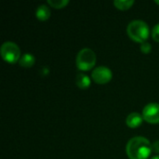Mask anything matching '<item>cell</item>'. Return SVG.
Masks as SVG:
<instances>
[{"label": "cell", "instance_id": "7a4b0ae2", "mask_svg": "<svg viewBox=\"0 0 159 159\" xmlns=\"http://www.w3.org/2000/svg\"><path fill=\"white\" fill-rule=\"evenodd\" d=\"M127 33L132 40L139 43H144L149 36V26L143 20H135L129 23Z\"/></svg>", "mask_w": 159, "mask_h": 159}, {"label": "cell", "instance_id": "30bf717a", "mask_svg": "<svg viewBox=\"0 0 159 159\" xmlns=\"http://www.w3.org/2000/svg\"><path fill=\"white\" fill-rule=\"evenodd\" d=\"M34 61H35L34 57L32 54H29V53L23 54L20 57V61H19L20 65L22 66V67H24V68H30V67H32L34 64Z\"/></svg>", "mask_w": 159, "mask_h": 159}, {"label": "cell", "instance_id": "4fadbf2b", "mask_svg": "<svg viewBox=\"0 0 159 159\" xmlns=\"http://www.w3.org/2000/svg\"><path fill=\"white\" fill-rule=\"evenodd\" d=\"M141 51L144 54H149L152 50V46L151 44L147 43V42H144V43H142L141 45Z\"/></svg>", "mask_w": 159, "mask_h": 159}, {"label": "cell", "instance_id": "8fae6325", "mask_svg": "<svg viewBox=\"0 0 159 159\" xmlns=\"http://www.w3.org/2000/svg\"><path fill=\"white\" fill-rule=\"evenodd\" d=\"M134 3L135 2L133 0H116L114 2L116 7L120 10H127L130 8L132 5H134Z\"/></svg>", "mask_w": 159, "mask_h": 159}, {"label": "cell", "instance_id": "9a60e30c", "mask_svg": "<svg viewBox=\"0 0 159 159\" xmlns=\"http://www.w3.org/2000/svg\"><path fill=\"white\" fill-rule=\"evenodd\" d=\"M152 150H153V152H155V153H159V141L155 142V143L152 144Z\"/></svg>", "mask_w": 159, "mask_h": 159}, {"label": "cell", "instance_id": "7c38bea8", "mask_svg": "<svg viewBox=\"0 0 159 159\" xmlns=\"http://www.w3.org/2000/svg\"><path fill=\"white\" fill-rule=\"evenodd\" d=\"M48 3L54 8H62L69 4L68 0H48Z\"/></svg>", "mask_w": 159, "mask_h": 159}, {"label": "cell", "instance_id": "e0dca14e", "mask_svg": "<svg viewBox=\"0 0 159 159\" xmlns=\"http://www.w3.org/2000/svg\"><path fill=\"white\" fill-rule=\"evenodd\" d=\"M155 3H156V4H157V5H159V0H156V1H155Z\"/></svg>", "mask_w": 159, "mask_h": 159}, {"label": "cell", "instance_id": "277c9868", "mask_svg": "<svg viewBox=\"0 0 159 159\" xmlns=\"http://www.w3.org/2000/svg\"><path fill=\"white\" fill-rule=\"evenodd\" d=\"M2 59L8 63H15L20 59V50L17 44L7 41L5 42L0 48Z\"/></svg>", "mask_w": 159, "mask_h": 159}, {"label": "cell", "instance_id": "5b68a950", "mask_svg": "<svg viewBox=\"0 0 159 159\" xmlns=\"http://www.w3.org/2000/svg\"><path fill=\"white\" fill-rule=\"evenodd\" d=\"M91 76L94 82L100 85H103L110 82V80L113 77V73L109 68L105 66H99L96 69H94V71L91 74Z\"/></svg>", "mask_w": 159, "mask_h": 159}, {"label": "cell", "instance_id": "6da1fadb", "mask_svg": "<svg viewBox=\"0 0 159 159\" xmlns=\"http://www.w3.org/2000/svg\"><path fill=\"white\" fill-rule=\"evenodd\" d=\"M126 152L130 159H147L153 152L152 144L144 137H134L129 141Z\"/></svg>", "mask_w": 159, "mask_h": 159}, {"label": "cell", "instance_id": "3957f363", "mask_svg": "<svg viewBox=\"0 0 159 159\" xmlns=\"http://www.w3.org/2000/svg\"><path fill=\"white\" fill-rule=\"evenodd\" d=\"M96 54L90 48L81 49L76 57V66L81 71H89L96 64Z\"/></svg>", "mask_w": 159, "mask_h": 159}, {"label": "cell", "instance_id": "ba28073f", "mask_svg": "<svg viewBox=\"0 0 159 159\" xmlns=\"http://www.w3.org/2000/svg\"><path fill=\"white\" fill-rule=\"evenodd\" d=\"M75 83L79 89H87L88 88L90 87L91 81H90L89 76H88L87 75H85L83 73H79V74H77V75L75 77Z\"/></svg>", "mask_w": 159, "mask_h": 159}, {"label": "cell", "instance_id": "5bb4252c", "mask_svg": "<svg viewBox=\"0 0 159 159\" xmlns=\"http://www.w3.org/2000/svg\"><path fill=\"white\" fill-rule=\"evenodd\" d=\"M152 36H153V39L157 42L159 43V23L157 24L154 28H153V31H152Z\"/></svg>", "mask_w": 159, "mask_h": 159}, {"label": "cell", "instance_id": "52a82bcc", "mask_svg": "<svg viewBox=\"0 0 159 159\" xmlns=\"http://www.w3.org/2000/svg\"><path fill=\"white\" fill-rule=\"evenodd\" d=\"M143 116L139 113H131L128 116L126 119V124L130 129L139 128L143 122Z\"/></svg>", "mask_w": 159, "mask_h": 159}, {"label": "cell", "instance_id": "8992f818", "mask_svg": "<svg viewBox=\"0 0 159 159\" xmlns=\"http://www.w3.org/2000/svg\"><path fill=\"white\" fill-rule=\"evenodd\" d=\"M143 119L151 124L159 123V104L158 103H149L143 111Z\"/></svg>", "mask_w": 159, "mask_h": 159}, {"label": "cell", "instance_id": "2e32d148", "mask_svg": "<svg viewBox=\"0 0 159 159\" xmlns=\"http://www.w3.org/2000/svg\"><path fill=\"white\" fill-rule=\"evenodd\" d=\"M152 159H159V156H157V157H154Z\"/></svg>", "mask_w": 159, "mask_h": 159}, {"label": "cell", "instance_id": "9c48e42d", "mask_svg": "<svg viewBox=\"0 0 159 159\" xmlns=\"http://www.w3.org/2000/svg\"><path fill=\"white\" fill-rule=\"evenodd\" d=\"M35 16L39 20H47L50 17V9L46 5L39 6L35 10Z\"/></svg>", "mask_w": 159, "mask_h": 159}]
</instances>
